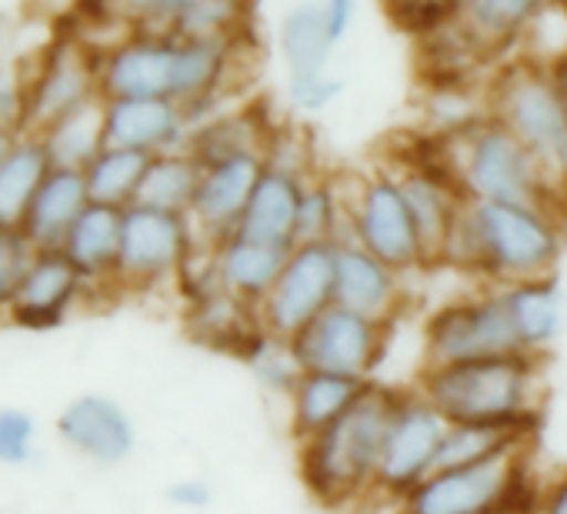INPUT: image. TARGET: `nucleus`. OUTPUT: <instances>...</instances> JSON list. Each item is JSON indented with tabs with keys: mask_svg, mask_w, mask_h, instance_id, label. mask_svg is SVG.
Instances as JSON below:
<instances>
[{
	"mask_svg": "<svg viewBox=\"0 0 567 514\" xmlns=\"http://www.w3.org/2000/svg\"><path fill=\"white\" fill-rule=\"evenodd\" d=\"M414 391H421L447 424H537L544 378L537 358L507 354L421 368Z\"/></svg>",
	"mask_w": 567,
	"mask_h": 514,
	"instance_id": "nucleus-3",
	"label": "nucleus"
},
{
	"mask_svg": "<svg viewBox=\"0 0 567 514\" xmlns=\"http://www.w3.org/2000/svg\"><path fill=\"white\" fill-rule=\"evenodd\" d=\"M270 134H274V127H267L254 111L217 114V117L200 121L190 131L187 154L200 167L227 161V157H240V154H264Z\"/></svg>",
	"mask_w": 567,
	"mask_h": 514,
	"instance_id": "nucleus-30",
	"label": "nucleus"
},
{
	"mask_svg": "<svg viewBox=\"0 0 567 514\" xmlns=\"http://www.w3.org/2000/svg\"><path fill=\"white\" fill-rule=\"evenodd\" d=\"M147 164H151L147 154L124 151V147H104L84 167V181H87L91 204H104V207L127 210L137 201V191H141V181H144Z\"/></svg>",
	"mask_w": 567,
	"mask_h": 514,
	"instance_id": "nucleus-36",
	"label": "nucleus"
},
{
	"mask_svg": "<svg viewBox=\"0 0 567 514\" xmlns=\"http://www.w3.org/2000/svg\"><path fill=\"white\" fill-rule=\"evenodd\" d=\"M164 497L174 507H181V511H207L217 494H214V487L204 477H181V481L167 484Z\"/></svg>",
	"mask_w": 567,
	"mask_h": 514,
	"instance_id": "nucleus-42",
	"label": "nucleus"
},
{
	"mask_svg": "<svg viewBox=\"0 0 567 514\" xmlns=\"http://www.w3.org/2000/svg\"><path fill=\"white\" fill-rule=\"evenodd\" d=\"M564 257V220L550 207L467 201L457 214L437 265H447L481 285H517L557 278Z\"/></svg>",
	"mask_w": 567,
	"mask_h": 514,
	"instance_id": "nucleus-1",
	"label": "nucleus"
},
{
	"mask_svg": "<svg viewBox=\"0 0 567 514\" xmlns=\"http://www.w3.org/2000/svg\"><path fill=\"white\" fill-rule=\"evenodd\" d=\"M338 244H295L274 288L257 305L267 338L295 341L321 311L334 305Z\"/></svg>",
	"mask_w": 567,
	"mask_h": 514,
	"instance_id": "nucleus-10",
	"label": "nucleus"
},
{
	"mask_svg": "<svg viewBox=\"0 0 567 514\" xmlns=\"http://www.w3.org/2000/svg\"><path fill=\"white\" fill-rule=\"evenodd\" d=\"M87 207H91V194H87L84 171L51 167L21 230L38 250H61L64 237L71 234V227Z\"/></svg>",
	"mask_w": 567,
	"mask_h": 514,
	"instance_id": "nucleus-24",
	"label": "nucleus"
},
{
	"mask_svg": "<svg viewBox=\"0 0 567 514\" xmlns=\"http://www.w3.org/2000/svg\"><path fill=\"white\" fill-rule=\"evenodd\" d=\"M487 117L511 131L567 187V111L550 64L520 58L487 88Z\"/></svg>",
	"mask_w": 567,
	"mask_h": 514,
	"instance_id": "nucleus-5",
	"label": "nucleus"
},
{
	"mask_svg": "<svg viewBox=\"0 0 567 514\" xmlns=\"http://www.w3.org/2000/svg\"><path fill=\"white\" fill-rule=\"evenodd\" d=\"M200 237L184 214L151 210L131 204L121 224V257H117V288L151 291L181 278Z\"/></svg>",
	"mask_w": 567,
	"mask_h": 514,
	"instance_id": "nucleus-9",
	"label": "nucleus"
},
{
	"mask_svg": "<svg viewBox=\"0 0 567 514\" xmlns=\"http://www.w3.org/2000/svg\"><path fill=\"white\" fill-rule=\"evenodd\" d=\"M530 451L501 454L481 464L437 467L408 497L401 514H504L530 511L534 497H524Z\"/></svg>",
	"mask_w": 567,
	"mask_h": 514,
	"instance_id": "nucleus-6",
	"label": "nucleus"
},
{
	"mask_svg": "<svg viewBox=\"0 0 567 514\" xmlns=\"http://www.w3.org/2000/svg\"><path fill=\"white\" fill-rule=\"evenodd\" d=\"M308 177L277 171L264 164V174L244 207V217L237 224L240 237L274 244V247H295L298 234V207H301V191Z\"/></svg>",
	"mask_w": 567,
	"mask_h": 514,
	"instance_id": "nucleus-22",
	"label": "nucleus"
},
{
	"mask_svg": "<svg viewBox=\"0 0 567 514\" xmlns=\"http://www.w3.org/2000/svg\"><path fill=\"white\" fill-rule=\"evenodd\" d=\"M504 301L520 341V351L527 358H544L557 348V341L567 331V295L557 285V278L540 281H517L504 285Z\"/></svg>",
	"mask_w": 567,
	"mask_h": 514,
	"instance_id": "nucleus-21",
	"label": "nucleus"
},
{
	"mask_svg": "<svg viewBox=\"0 0 567 514\" xmlns=\"http://www.w3.org/2000/svg\"><path fill=\"white\" fill-rule=\"evenodd\" d=\"M524 354L504 291L494 285H477L474 291L441 305L424 321V364L444 368L481 358Z\"/></svg>",
	"mask_w": 567,
	"mask_h": 514,
	"instance_id": "nucleus-7",
	"label": "nucleus"
},
{
	"mask_svg": "<svg viewBox=\"0 0 567 514\" xmlns=\"http://www.w3.org/2000/svg\"><path fill=\"white\" fill-rule=\"evenodd\" d=\"M447 147L441 164L457 181L467 201L520 204L560 210L564 184L494 117H481L454 134H441Z\"/></svg>",
	"mask_w": 567,
	"mask_h": 514,
	"instance_id": "nucleus-4",
	"label": "nucleus"
},
{
	"mask_svg": "<svg viewBox=\"0 0 567 514\" xmlns=\"http://www.w3.org/2000/svg\"><path fill=\"white\" fill-rule=\"evenodd\" d=\"M411 301L408 275L384 265L381 257L368 254L354 240L338 244V271H334V305L364 315L378 325L394 328Z\"/></svg>",
	"mask_w": 567,
	"mask_h": 514,
	"instance_id": "nucleus-16",
	"label": "nucleus"
},
{
	"mask_svg": "<svg viewBox=\"0 0 567 514\" xmlns=\"http://www.w3.org/2000/svg\"><path fill=\"white\" fill-rule=\"evenodd\" d=\"M181 41L167 34H134L101 61V97H164L174 101Z\"/></svg>",
	"mask_w": 567,
	"mask_h": 514,
	"instance_id": "nucleus-14",
	"label": "nucleus"
},
{
	"mask_svg": "<svg viewBox=\"0 0 567 514\" xmlns=\"http://www.w3.org/2000/svg\"><path fill=\"white\" fill-rule=\"evenodd\" d=\"M348 240L401 275L427 268V254L394 171H374L348 187Z\"/></svg>",
	"mask_w": 567,
	"mask_h": 514,
	"instance_id": "nucleus-8",
	"label": "nucleus"
},
{
	"mask_svg": "<svg viewBox=\"0 0 567 514\" xmlns=\"http://www.w3.org/2000/svg\"><path fill=\"white\" fill-rule=\"evenodd\" d=\"M184 311H187L190 338L214 351H230L244 358L264 338L257 308L234 298L230 291H217L200 301H190Z\"/></svg>",
	"mask_w": 567,
	"mask_h": 514,
	"instance_id": "nucleus-25",
	"label": "nucleus"
},
{
	"mask_svg": "<svg viewBox=\"0 0 567 514\" xmlns=\"http://www.w3.org/2000/svg\"><path fill=\"white\" fill-rule=\"evenodd\" d=\"M348 240V187L334 177H308L298 207L295 244H344Z\"/></svg>",
	"mask_w": 567,
	"mask_h": 514,
	"instance_id": "nucleus-34",
	"label": "nucleus"
},
{
	"mask_svg": "<svg viewBox=\"0 0 567 514\" xmlns=\"http://www.w3.org/2000/svg\"><path fill=\"white\" fill-rule=\"evenodd\" d=\"M38 254L24 230H0V311H11Z\"/></svg>",
	"mask_w": 567,
	"mask_h": 514,
	"instance_id": "nucleus-39",
	"label": "nucleus"
},
{
	"mask_svg": "<svg viewBox=\"0 0 567 514\" xmlns=\"http://www.w3.org/2000/svg\"><path fill=\"white\" fill-rule=\"evenodd\" d=\"M547 8L550 0H464L454 28L477 51H491L527 34Z\"/></svg>",
	"mask_w": 567,
	"mask_h": 514,
	"instance_id": "nucleus-29",
	"label": "nucleus"
},
{
	"mask_svg": "<svg viewBox=\"0 0 567 514\" xmlns=\"http://www.w3.org/2000/svg\"><path fill=\"white\" fill-rule=\"evenodd\" d=\"M34 448H38L34 414L14 404L0 408V464L21 467L34 458Z\"/></svg>",
	"mask_w": 567,
	"mask_h": 514,
	"instance_id": "nucleus-40",
	"label": "nucleus"
},
{
	"mask_svg": "<svg viewBox=\"0 0 567 514\" xmlns=\"http://www.w3.org/2000/svg\"><path fill=\"white\" fill-rule=\"evenodd\" d=\"M537 424H447L437 467L481 464L501 454L530 451Z\"/></svg>",
	"mask_w": 567,
	"mask_h": 514,
	"instance_id": "nucleus-31",
	"label": "nucleus"
},
{
	"mask_svg": "<svg viewBox=\"0 0 567 514\" xmlns=\"http://www.w3.org/2000/svg\"><path fill=\"white\" fill-rule=\"evenodd\" d=\"M207 0H111V8L141 28V34H171L177 21L197 11Z\"/></svg>",
	"mask_w": 567,
	"mask_h": 514,
	"instance_id": "nucleus-38",
	"label": "nucleus"
},
{
	"mask_svg": "<svg viewBox=\"0 0 567 514\" xmlns=\"http://www.w3.org/2000/svg\"><path fill=\"white\" fill-rule=\"evenodd\" d=\"M557 4H560V8H564V11H567V0H557Z\"/></svg>",
	"mask_w": 567,
	"mask_h": 514,
	"instance_id": "nucleus-47",
	"label": "nucleus"
},
{
	"mask_svg": "<svg viewBox=\"0 0 567 514\" xmlns=\"http://www.w3.org/2000/svg\"><path fill=\"white\" fill-rule=\"evenodd\" d=\"M321 18H324L331 41L341 44L358 21V0H321Z\"/></svg>",
	"mask_w": 567,
	"mask_h": 514,
	"instance_id": "nucleus-43",
	"label": "nucleus"
},
{
	"mask_svg": "<svg viewBox=\"0 0 567 514\" xmlns=\"http://www.w3.org/2000/svg\"><path fill=\"white\" fill-rule=\"evenodd\" d=\"M394 177L401 184V194H404L414 227L421 234L427 265H437V254H441L457 214L464 210L467 197L461 194L457 181L451 177V171L441 161L401 164V167H394Z\"/></svg>",
	"mask_w": 567,
	"mask_h": 514,
	"instance_id": "nucleus-19",
	"label": "nucleus"
},
{
	"mask_svg": "<svg viewBox=\"0 0 567 514\" xmlns=\"http://www.w3.org/2000/svg\"><path fill=\"white\" fill-rule=\"evenodd\" d=\"M190 117L181 104L164 97H127V101H104V134L107 147L137 151L147 157L187 151L190 141Z\"/></svg>",
	"mask_w": 567,
	"mask_h": 514,
	"instance_id": "nucleus-18",
	"label": "nucleus"
},
{
	"mask_svg": "<svg viewBox=\"0 0 567 514\" xmlns=\"http://www.w3.org/2000/svg\"><path fill=\"white\" fill-rule=\"evenodd\" d=\"M28 107H24V131L41 137L68 114L81 111L84 104L101 97V61L74 41H61L44 58L38 78L28 84Z\"/></svg>",
	"mask_w": 567,
	"mask_h": 514,
	"instance_id": "nucleus-13",
	"label": "nucleus"
},
{
	"mask_svg": "<svg viewBox=\"0 0 567 514\" xmlns=\"http://www.w3.org/2000/svg\"><path fill=\"white\" fill-rule=\"evenodd\" d=\"M121 224L124 210L91 204L61 244V254L78 268L87 291L117 288V257H121Z\"/></svg>",
	"mask_w": 567,
	"mask_h": 514,
	"instance_id": "nucleus-23",
	"label": "nucleus"
},
{
	"mask_svg": "<svg viewBox=\"0 0 567 514\" xmlns=\"http://www.w3.org/2000/svg\"><path fill=\"white\" fill-rule=\"evenodd\" d=\"M504 514H527V511H504Z\"/></svg>",
	"mask_w": 567,
	"mask_h": 514,
	"instance_id": "nucleus-48",
	"label": "nucleus"
},
{
	"mask_svg": "<svg viewBox=\"0 0 567 514\" xmlns=\"http://www.w3.org/2000/svg\"><path fill=\"white\" fill-rule=\"evenodd\" d=\"M371 381L344 378V374H321L305 371L288 398L291 404V434L301 441H311L324 428H331L364 391Z\"/></svg>",
	"mask_w": 567,
	"mask_h": 514,
	"instance_id": "nucleus-27",
	"label": "nucleus"
},
{
	"mask_svg": "<svg viewBox=\"0 0 567 514\" xmlns=\"http://www.w3.org/2000/svg\"><path fill=\"white\" fill-rule=\"evenodd\" d=\"M51 157L41 137L18 134L11 151L0 161V230H21L24 217L51 174Z\"/></svg>",
	"mask_w": 567,
	"mask_h": 514,
	"instance_id": "nucleus-28",
	"label": "nucleus"
},
{
	"mask_svg": "<svg viewBox=\"0 0 567 514\" xmlns=\"http://www.w3.org/2000/svg\"><path fill=\"white\" fill-rule=\"evenodd\" d=\"M288 254H291L288 247H274V244H260V240L234 234L214 247V261H217L224 288L234 298L257 308L274 288Z\"/></svg>",
	"mask_w": 567,
	"mask_h": 514,
	"instance_id": "nucleus-26",
	"label": "nucleus"
},
{
	"mask_svg": "<svg viewBox=\"0 0 567 514\" xmlns=\"http://www.w3.org/2000/svg\"><path fill=\"white\" fill-rule=\"evenodd\" d=\"M527 514H567V467L537 491Z\"/></svg>",
	"mask_w": 567,
	"mask_h": 514,
	"instance_id": "nucleus-44",
	"label": "nucleus"
},
{
	"mask_svg": "<svg viewBox=\"0 0 567 514\" xmlns=\"http://www.w3.org/2000/svg\"><path fill=\"white\" fill-rule=\"evenodd\" d=\"M444 434H447V418L421 391L414 388L401 391L388 424L378 481L371 494L391 501L408 497L421 481H427L437 471Z\"/></svg>",
	"mask_w": 567,
	"mask_h": 514,
	"instance_id": "nucleus-11",
	"label": "nucleus"
},
{
	"mask_svg": "<svg viewBox=\"0 0 567 514\" xmlns=\"http://www.w3.org/2000/svg\"><path fill=\"white\" fill-rule=\"evenodd\" d=\"M341 94H344V81L331 78L328 71L288 74V104L301 114H321L334 107Z\"/></svg>",
	"mask_w": 567,
	"mask_h": 514,
	"instance_id": "nucleus-41",
	"label": "nucleus"
},
{
	"mask_svg": "<svg viewBox=\"0 0 567 514\" xmlns=\"http://www.w3.org/2000/svg\"><path fill=\"white\" fill-rule=\"evenodd\" d=\"M277 48H280L284 64H288V74L328 71L334 41L321 18V0H301V4H295L280 18Z\"/></svg>",
	"mask_w": 567,
	"mask_h": 514,
	"instance_id": "nucleus-32",
	"label": "nucleus"
},
{
	"mask_svg": "<svg viewBox=\"0 0 567 514\" xmlns=\"http://www.w3.org/2000/svg\"><path fill=\"white\" fill-rule=\"evenodd\" d=\"M388 335H391L388 325H378L364 315L331 305L291 341V351L301 371L374 381V371L381 368L391 341Z\"/></svg>",
	"mask_w": 567,
	"mask_h": 514,
	"instance_id": "nucleus-12",
	"label": "nucleus"
},
{
	"mask_svg": "<svg viewBox=\"0 0 567 514\" xmlns=\"http://www.w3.org/2000/svg\"><path fill=\"white\" fill-rule=\"evenodd\" d=\"M48 157L54 167H71V171H84L104 147H107V134H104V97L84 104L81 111L68 114L64 121H58L51 131L41 134Z\"/></svg>",
	"mask_w": 567,
	"mask_h": 514,
	"instance_id": "nucleus-35",
	"label": "nucleus"
},
{
	"mask_svg": "<svg viewBox=\"0 0 567 514\" xmlns=\"http://www.w3.org/2000/svg\"><path fill=\"white\" fill-rule=\"evenodd\" d=\"M454 4H457V8H464V0H454Z\"/></svg>",
	"mask_w": 567,
	"mask_h": 514,
	"instance_id": "nucleus-49",
	"label": "nucleus"
},
{
	"mask_svg": "<svg viewBox=\"0 0 567 514\" xmlns=\"http://www.w3.org/2000/svg\"><path fill=\"white\" fill-rule=\"evenodd\" d=\"M398 394L371 381L331 428L298 444L301 481L321 504H351L374 491Z\"/></svg>",
	"mask_w": 567,
	"mask_h": 514,
	"instance_id": "nucleus-2",
	"label": "nucleus"
},
{
	"mask_svg": "<svg viewBox=\"0 0 567 514\" xmlns=\"http://www.w3.org/2000/svg\"><path fill=\"white\" fill-rule=\"evenodd\" d=\"M14 131H8V127H0V161H4V154L11 151V144H14Z\"/></svg>",
	"mask_w": 567,
	"mask_h": 514,
	"instance_id": "nucleus-46",
	"label": "nucleus"
},
{
	"mask_svg": "<svg viewBox=\"0 0 567 514\" xmlns=\"http://www.w3.org/2000/svg\"><path fill=\"white\" fill-rule=\"evenodd\" d=\"M244 361L250 364V374L264 391L284 394V398H291L298 378L305 374L295 351H291V341H274L267 335L244 354Z\"/></svg>",
	"mask_w": 567,
	"mask_h": 514,
	"instance_id": "nucleus-37",
	"label": "nucleus"
},
{
	"mask_svg": "<svg viewBox=\"0 0 567 514\" xmlns=\"http://www.w3.org/2000/svg\"><path fill=\"white\" fill-rule=\"evenodd\" d=\"M264 174V154H240L200 171V184L190 204V224L200 244L217 247L220 240L237 234L244 207Z\"/></svg>",
	"mask_w": 567,
	"mask_h": 514,
	"instance_id": "nucleus-15",
	"label": "nucleus"
},
{
	"mask_svg": "<svg viewBox=\"0 0 567 514\" xmlns=\"http://www.w3.org/2000/svg\"><path fill=\"white\" fill-rule=\"evenodd\" d=\"M550 68H554V74H557V81H560V91H564V111H567V54H564L560 61H554Z\"/></svg>",
	"mask_w": 567,
	"mask_h": 514,
	"instance_id": "nucleus-45",
	"label": "nucleus"
},
{
	"mask_svg": "<svg viewBox=\"0 0 567 514\" xmlns=\"http://www.w3.org/2000/svg\"><path fill=\"white\" fill-rule=\"evenodd\" d=\"M200 164L187 154V151H171V154H157L151 157L137 201L141 207L151 210H167V214H190L197 184H200Z\"/></svg>",
	"mask_w": 567,
	"mask_h": 514,
	"instance_id": "nucleus-33",
	"label": "nucleus"
},
{
	"mask_svg": "<svg viewBox=\"0 0 567 514\" xmlns=\"http://www.w3.org/2000/svg\"><path fill=\"white\" fill-rule=\"evenodd\" d=\"M58 438L81 458L114 467L137 448V428L127 408L107 394H78L58 418Z\"/></svg>",
	"mask_w": 567,
	"mask_h": 514,
	"instance_id": "nucleus-17",
	"label": "nucleus"
},
{
	"mask_svg": "<svg viewBox=\"0 0 567 514\" xmlns=\"http://www.w3.org/2000/svg\"><path fill=\"white\" fill-rule=\"evenodd\" d=\"M87 298V285L61 250H41L8 311L24 328H51Z\"/></svg>",
	"mask_w": 567,
	"mask_h": 514,
	"instance_id": "nucleus-20",
	"label": "nucleus"
}]
</instances>
